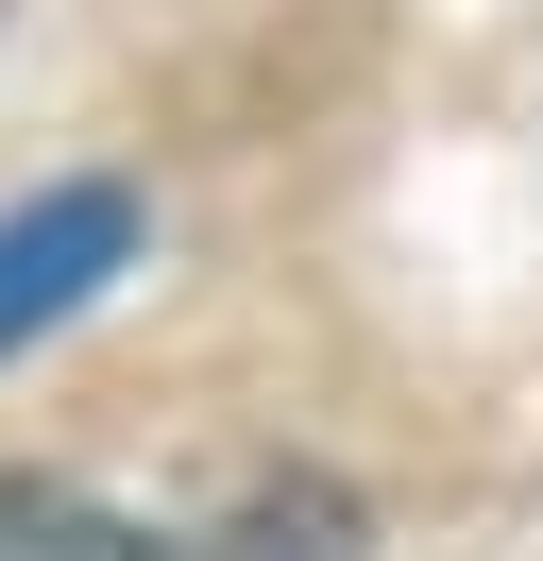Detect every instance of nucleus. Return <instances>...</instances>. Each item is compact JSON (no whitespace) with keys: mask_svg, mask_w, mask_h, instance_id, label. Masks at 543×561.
Returning <instances> with one entry per match:
<instances>
[{"mask_svg":"<svg viewBox=\"0 0 543 561\" xmlns=\"http://www.w3.org/2000/svg\"><path fill=\"white\" fill-rule=\"evenodd\" d=\"M119 255H136V205H119V187H34V205L0 221V357L51 341V323L85 307Z\"/></svg>","mask_w":543,"mask_h":561,"instance_id":"nucleus-1","label":"nucleus"},{"mask_svg":"<svg viewBox=\"0 0 543 561\" xmlns=\"http://www.w3.org/2000/svg\"><path fill=\"white\" fill-rule=\"evenodd\" d=\"M187 561H357V511H339L323 477H272V493H238Z\"/></svg>","mask_w":543,"mask_h":561,"instance_id":"nucleus-2","label":"nucleus"},{"mask_svg":"<svg viewBox=\"0 0 543 561\" xmlns=\"http://www.w3.org/2000/svg\"><path fill=\"white\" fill-rule=\"evenodd\" d=\"M0 561H153L119 511H85V493H51V477H0Z\"/></svg>","mask_w":543,"mask_h":561,"instance_id":"nucleus-3","label":"nucleus"}]
</instances>
